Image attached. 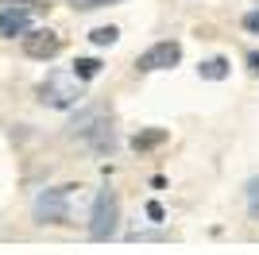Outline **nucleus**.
<instances>
[{"mask_svg":"<svg viewBox=\"0 0 259 255\" xmlns=\"http://www.w3.org/2000/svg\"><path fill=\"white\" fill-rule=\"evenodd\" d=\"M120 232V197L112 186H105V190L93 197V209H89V236L97 240V244H105V240H112V236Z\"/></svg>","mask_w":259,"mask_h":255,"instance_id":"nucleus-1","label":"nucleus"},{"mask_svg":"<svg viewBox=\"0 0 259 255\" xmlns=\"http://www.w3.org/2000/svg\"><path fill=\"white\" fill-rule=\"evenodd\" d=\"M39 101L51 108H74L81 101V81L74 74H62V70H51L39 85Z\"/></svg>","mask_w":259,"mask_h":255,"instance_id":"nucleus-2","label":"nucleus"},{"mask_svg":"<svg viewBox=\"0 0 259 255\" xmlns=\"http://www.w3.org/2000/svg\"><path fill=\"white\" fill-rule=\"evenodd\" d=\"M77 186H54L35 197V221L39 224H70V193Z\"/></svg>","mask_w":259,"mask_h":255,"instance_id":"nucleus-3","label":"nucleus"},{"mask_svg":"<svg viewBox=\"0 0 259 255\" xmlns=\"http://www.w3.org/2000/svg\"><path fill=\"white\" fill-rule=\"evenodd\" d=\"M182 62V47L174 39H166V42H155L151 51H143L140 58H136V70L140 74H155V70H170V66H178Z\"/></svg>","mask_w":259,"mask_h":255,"instance_id":"nucleus-4","label":"nucleus"},{"mask_svg":"<svg viewBox=\"0 0 259 255\" xmlns=\"http://www.w3.org/2000/svg\"><path fill=\"white\" fill-rule=\"evenodd\" d=\"M77 136L85 139V143H89L93 151H97V155H112V151H116V132L108 128V120H105V108H101L97 116H93L85 128H81V132H77Z\"/></svg>","mask_w":259,"mask_h":255,"instance_id":"nucleus-5","label":"nucleus"},{"mask_svg":"<svg viewBox=\"0 0 259 255\" xmlns=\"http://www.w3.org/2000/svg\"><path fill=\"white\" fill-rule=\"evenodd\" d=\"M58 51H62V39H58L51 27L23 31V54H27V58H39V62H47V58H54Z\"/></svg>","mask_w":259,"mask_h":255,"instance_id":"nucleus-6","label":"nucleus"},{"mask_svg":"<svg viewBox=\"0 0 259 255\" xmlns=\"http://www.w3.org/2000/svg\"><path fill=\"white\" fill-rule=\"evenodd\" d=\"M23 31H31V16L23 8H4L0 12V35H8V39H16V35H23Z\"/></svg>","mask_w":259,"mask_h":255,"instance_id":"nucleus-7","label":"nucleus"},{"mask_svg":"<svg viewBox=\"0 0 259 255\" xmlns=\"http://www.w3.org/2000/svg\"><path fill=\"white\" fill-rule=\"evenodd\" d=\"M166 139H170L166 128H147V132H136V136H132V147L136 151H151V147H159V143H166Z\"/></svg>","mask_w":259,"mask_h":255,"instance_id":"nucleus-8","label":"nucleus"},{"mask_svg":"<svg viewBox=\"0 0 259 255\" xmlns=\"http://www.w3.org/2000/svg\"><path fill=\"white\" fill-rule=\"evenodd\" d=\"M197 74L205 77V81H225L228 77V58H205V62L197 66Z\"/></svg>","mask_w":259,"mask_h":255,"instance_id":"nucleus-9","label":"nucleus"},{"mask_svg":"<svg viewBox=\"0 0 259 255\" xmlns=\"http://www.w3.org/2000/svg\"><path fill=\"white\" fill-rule=\"evenodd\" d=\"M70 74H74L77 81H93V77L101 74V58H77Z\"/></svg>","mask_w":259,"mask_h":255,"instance_id":"nucleus-10","label":"nucleus"},{"mask_svg":"<svg viewBox=\"0 0 259 255\" xmlns=\"http://www.w3.org/2000/svg\"><path fill=\"white\" fill-rule=\"evenodd\" d=\"M116 39H120L116 27H97V31H89V42H93V47H112Z\"/></svg>","mask_w":259,"mask_h":255,"instance_id":"nucleus-11","label":"nucleus"},{"mask_svg":"<svg viewBox=\"0 0 259 255\" xmlns=\"http://www.w3.org/2000/svg\"><path fill=\"white\" fill-rule=\"evenodd\" d=\"M244 197H248V217H251V221H259V178H251V182H248Z\"/></svg>","mask_w":259,"mask_h":255,"instance_id":"nucleus-12","label":"nucleus"},{"mask_svg":"<svg viewBox=\"0 0 259 255\" xmlns=\"http://www.w3.org/2000/svg\"><path fill=\"white\" fill-rule=\"evenodd\" d=\"M77 12H93V8H108V4H120V0H70Z\"/></svg>","mask_w":259,"mask_h":255,"instance_id":"nucleus-13","label":"nucleus"},{"mask_svg":"<svg viewBox=\"0 0 259 255\" xmlns=\"http://www.w3.org/2000/svg\"><path fill=\"white\" fill-rule=\"evenodd\" d=\"M147 217H151L155 224H162V221H166V212H162V205H159V201H151V205H147Z\"/></svg>","mask_w":259,"mask_h":255,"instance_id":"nucleus-14","label":"nucleus"},{"mask_svg":"<svg viewBox=\"0 0 259 255\" xmlns=\"http://www.w3.org/2000/svg\"><path fill=\"white\" fill-rule=\"evenodd\" d=\"M132 240H170L166 232H132Z\"/></svg>","mask_w":259,"mask_h":255,"instance_id":"nucleus-15","label":"nucleus"},{"mask_svg":"<svg viewBox=\"0 0 259 255\" xmlns=\"http://www.w3.org/2000/svg\"><path fill=\"white\" fill-rule=\"evenodd\" d=\"M248 70L259 77V51H251V54H248Z\"/></svg>","mask_w":259,"mask_h":255,"instance_id":"nucleus-16","label":"nucleus"}]
</instances>
